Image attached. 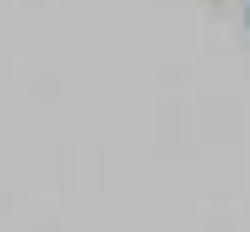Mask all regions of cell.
Instances as JSON below:
<instances>
[]
</instances>
